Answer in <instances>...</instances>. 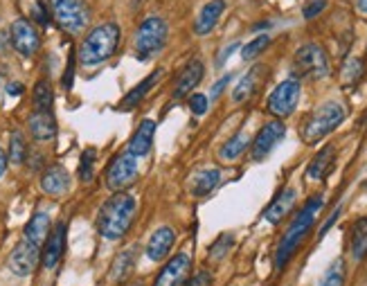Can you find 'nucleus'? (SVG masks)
Returning a JSON list of instances; mask_svg holds the SVG:
<instances>
[{"label":"nucleus","mask_w":367,"mask_h":286,"mask_svg":"<svg viewBox=\"0 0 367 286\" xmlns=\"http://www.w3.org/2000/svg\"><path fill=\"white\" fill-rule=\"evenodd\" d=\"M173 244H176V230L169 225H162L151 235V239L147 244V257L151 262H162L169 255Z\"/></svg>","instance_id":"obj_16"},{"label":"nucleus","mask_w":367,"mask_h":286,"mask_svg":"<svg viewBox=\"0 0 367 286\" xmlns=\"http://www.w3.org/2000/svg\"><path fill=\"white\" fill-rule=\"evenodd\" d=\"M334 163H336V147L327 145L325 149L318 151L315 158L311 160V165L306 169V176L311 180H325L327 174L334 169Z\"/></svg>","instance_id":"obj_24"},{"label":"nucleus","mask_w":367,"mask_h":286,"mask_svg":"<svg viewBox=\"0 0 367 286\" xmlns=\"http://www.w3.org/2000/svg\"><path fill=\"white\" fill-rule=\"evenodd\" d=\"M32 18L38 23V25H47L50 23V16H47V9H45V5L41 3V0H36L34 3V9H32Z\"/></svg>","instance_id":"obj_38"},{"label":"nucleus","mask_w":367,"mask_h":286,"mask_svg":"<svg viewBox=\"0 0 367 286\" xmlns=\"http://www.w3.org/2000/svg\"><path fill=\"white\" fill-rule=\"evenodd\" d=\"M359 12L367 14V0H359Z\"/></svg>","instance_id":"obj_46"},{"label":"nucleus","mask_w":367,"mask_h":286,"mask_svg":"<svg viewBox=\"0 0 367 286\" xmlns=\"http://www.w3.org/2000/svg\"><path fill=\"white\" fill-rule=\"evenodd\" d=\"M322 205H325L322 196H311L306 201V205L297 212V216L291 221V225H288V230L284 232L282 241H279V246H277V253H275V269L277 271H282L284 266L288 264V260L295 255L297 248H300V244L304 241V237L313 228L318 212L322 209Z\"/></svg>","instance_id":"obj_2"},{"label":"nucleus","mask_w":367,"mask_h":286,"mask_svg":"<svg viewBox=\"0 0 367 286\" xmlns=\"http://www.w3.org/2000/svg\"><path fill=\"white\" fill-rule=\"evenodd\" d=\"M182 286H212V275L208 271H198L194 278H187Z\"/></svg>","instance_id":"obj_39"},{"label":"nucleus","mask_w":367,"mask_h":286,"mask_svg":"<svg viewBox=\"0 0 367 286\" xmlns=\"http://www.w3.org/2000/svg\"><path fill=\"white\" fill-rule=\"evenodd\" d=\"M365 74V63L363 59H359V56H350V59L345 61L343 65V72H341V81L345 88H356V86L361 84Z\"/></svg>","instance_id":"obj_29"},{"label":"nucleus","mask_w":367,"mask_h":286,"mask_svg":"<svg viewBox=\"0 0 367 286\" xmlns=\"http://www.w3.org/2000/svg\"><path fill=\"white\" fill-rule=\"evenodd\" d=\"M38 260H41L38 246L23 239L21 244H16L12 255H9V269H12V273H16L18 278H27V275H32L36 271Z\"/></svg>","instance_id":"obj_12"},{"label":"nucleus","mask_w":367,"mask_h":286,"mask_svg":"<svg viewBox=\"0 0 367 286\" xmlns=\"http://www.w3.org/2000/svg\"><path fill=\"white\" fill-rule=\"evenodd\" d=\"M350 251H352L354 260H363V257H367V216L359 219V221L352 225Z\"/></svg>","instance_id":"obj_28"},{"label":"nucleus","mask_w":367,"mask_h":286,"mask_svg":"<svg viewBox=\"0 0 367 286\" xmlns=\"http://www.w3.org/2000/svg\"><path fill=\"white\" fill-rule=\"evenodd\" d=\"M250 147V142H248V136L246 133H237L235 138H230L224 147H221V151H219V156H221V160H237L244 151Z\"/></svg>","instance_id":"obj_30"},{"label":"nucleus","mask_w":367,"mask_h":286,"mask_svg":"<svg viewBox=\"0 0 367 286\" xmlns=\"http://www.w3.org/2000/svg\"><path fill=\"white\" fill-rule=\"evenodd\" d=\"M9 36H12L14 50L21 52L23 56H32L41 47V36H38L36 27L27 18H16L12 23V30H9Z\"/></svg>","instance_id":"obj_11"},{"label":"nucleus","mask_w":367,"mask_h":286,"mask_svg":"<svg viewBox=\"0 0 367 286\" xmlns=\"http://www.w3.org/2000/svg\"><path fill=\"white\" fill-rule=\"evenodd\" d=\"M347 116V111L341 102H325L320 104L311 116H309L302 124V140L306 145H315L325 136H329L331 131H336L343 124Z\"/></svg>","instance_id":"obj_4"},{"label":"nucleus","mask_w":367,"mask_h":286,"mask_svg":"<svg viewBox=\"0 0 367 286\" xmlns=\"http://www.w3.org/2000/svg\"><path fill=\"white\" fill-rule=\"evenodd\" d=\"M284 136H286V127L282 120H273V122L264 124V127L259 129L257 138L253 140V147H250L253 160H264L270 151L284 140Z\"/></svg>","instance_id":"obj_10"},{"label":"nucleus","mask_w":367,"mask_h":286,"mask_svg":"<svg viewBox=\"0 0 367 286\" xmlns=\"http://www.w3.org/2000/svg\"><path fill=\"white\" fill-rule=\"evenodd\" d=\"M138 286H140V284H138Z\"/></svg>","instance_id":"obj_47"},{"label":"nucleus","mask_w":367,"mask_h":286,"mask_svg":"<svg viewBox=\"0 0 367 286\" xmlns=\"http://www.w3.org/2000/svg\"><path fill=\"white\" fill-rule=\"evenodd\" d=\"M189 109L194 116H205V111H208V97L203 93H194V95H189Z\"/></svg>","instance_id":"obj_37"},{"label":"nucleus","mask_w":367,"mask_h":286,"mask_svg":"<svg viewBox=\"0 0 367 286\" xmlns=\"http://www.w3.org/2000/svg\"><path fill=\"white\" fill-rule=\"evenodd\" d=\"M189 273H192V257L187 253L173 255V260L162 266L153 286H182L187 282Z\"/></svg>","instance_id":"obj_13"},{"label":"nucleus","mask_w":367,"mask_h":286,"mask_svg":"<svg viewBox=\"0 0 367 286\" xmlns=\"http://www.w3.org/2000/svg\"><path fill=\"white\" fill-rule=\"evenodd\" d=\"M226 12V0H210V3L203 5V9L198 12L196 21H194V32L198 36H205L217 27L221 14Z\"/></svg>","instance_id":"obj_18"},{"label":"nucleus","mask_w":367,"mask_h":286,"mask_svg":"<svg viewBox=\"0 0 367 286\" xmlns=\"http://www.w3.org/2000/svg\"><path fill=\"white\" fill-rule=\"evenodd\" d=\"M122 30L118 23H102L95 30L88 32V36L84 39L79 47V63L86 68H93V65H100L104 61H109L113 52L118 50Z\"/></svg>","instance_id":"obj_3"},{"label":"nucleus","mask_w":367,"mask_h":286,"mask_svg":"<svg viewBox=\"0 0 367 286\" xmlns=\"http://www.w3.org/2000/svg\"><path fill=\"white\" fill-rule=\"evenodd\" d=\"M153 136H156V122L153 120H142V124L138 127V131L133 133V138L129 140L127 151H131L133 156H147L151 147H153Z\"/></svg>","instance_id":"obj_20"},{"label":"nucleus","mask_w":367,"mask_h":286,"mask_svg":"<svg viewBox=\"0 0 367 286\" xmlns=\"http://www.w3.org/2000/svg\"><path fill=\"white\" fill-rule=\"evenodd\" d=\"M327 7V0H313V3L311 5H306L304 7V18H306V21H311V18H315L318 14H320L322 12V9Z\"/></svg>","instance_id":"obj_40"},{"label":"nucleus","mask_w":367,"mask_h":286,"mask_svg":"<svg viewBox=\"0 0 367 286\" xmlns=\"http://www.w3.org/2000/svg\"><path fill=\"white\" fill-rule=\"evenodd\" d=\"M32 100H34V109H36V111H50V109H52V100H54L50 81H47V79L36 81Z\"/></svg>","instance_id":"obj_31"},{"label":"nucleus","mask_w":367,"mask_h":286,"mask_svg":"<svg viewBox=\"0 0 367 286\" xmlns=\"http://www.w3.org/2000/svg\"><path fill=\"white\" fill-rule=\"evenodd\" d=\"M162 74H165V70L158 68V70H153L147 79H142V81H140L138 86H135V88L127 95V97L122 100V109H124V111H129V109H135V106H138V104L149 95V90L153 88V86H156V84L160 81Z\"/></svg>","instance_id":"obj_25"},{"label":"nucleus","mask_w":367,"mask_h":286,"mask_svg":"<svg viewBox=\"0 0 367 286\" xmlns=\"http://www.w3.org/2000/svg\"><path fill=\"white\" fill-rule=\"evenodd\" d=\"M5 169H7V156H5V151L0 149V176L5 174Z\"/></svg>","instance_id":"obj_44"},{"label":"nucleus","mask_w":367,"mask_h":286,"mask_svg":"<svg viewBox=\"0 0 367 286\" xmlns=\"http://www.w3.org/2000/svg\"><path fill=\"white\" fill-rule=\"evenodd\" d=\"M237 47H239V43H233V45H228V47H226V50H224V52H221V59H219V65H221V63H224V61L228 59V56H230V54H233V52L237 50Z\"/></svg>","instance_id":"obj_43"},{"label":"nucleus","mask_w":367,"mask_h":286,"mask_svg":"<svg viewBox=\"0 0 367 286\" xmlns=\"http://www.w3.org/2000/svg\"><path fill=\"white\" fill-rule=\"evenodd\" d=\"M203 74H205V65H203L201 59L187 61L185 68H182L178 74L176 86H173V97L182 100V97H187V95H192V90L203 81Z\"/></svg>","instance_id":"obj_14"},{"label":"nucleus","mask_w":367,"mask_h":286,"mask_svg":"<svg viewBox=\"0 0 367 286\" xmlns=\"http://www.w3.org/2000/svg\"><path fill=\"white\" fill-rule=\"evenodd\" d=\"M138 212V198L129 192H115L97 212V230L104 239L118 241L129 232Z\"/></svg>","instance_id":"obj_1"},{"label":"nucleus","mask_w":367,"mask_h":286,"mask_svg":"<svg viewBox=\"0 0 367 286\" xmlns=\"http://www.w3.org/2000/svg\"><path fill=\"white\" fill-rule=\"evenodd\" d=\"M264 79H266V68L264 65H255V68L250 72H246L244 77H241V81L237 84V88L233 93V102L239 104V102H244L248 97H253Z\"/></svg>","instance_id":"obj_21"},{"label":"nucleus","mask_w":367,"mask_h":286,"mask_svg":"<svg viewBox=\"0 0 367 286\" xmlns=\"http://www.w3.org/2000/svg\"><path fill=\"white\" fill-rule=\"evenodd\" d=\"M63 248H65V223H59L54 228L52 235H47L45 239V248L41 253V260L45 269H54L59 264L61 255H63Z\"/></svg>","instance_id":"obj_19"},{"label":"nucleus","mask_w":367,"mask_h":286,"mask_svg":"<svg viewBox=\"0 0 367 286\" xmlns=\"http://www.w3.org/2000/svg\"><path fill=\"white\" fill-rule=\"evenodd\" d=\"M341 212H343V207H336V212H334V214L329 216V221H327V223H325V225L320 228V237H325L327 232H329V228H331V225H334V223L338 221V216H341Z\"/></svg>","instance_id":"obj_42"},{"label":"nucleus","mask_w":367,"mask_h":286,"mask_svg":"<svg viewBox=\"0 0 367 286\" xmlns=\"http://www.w3.org/2000/svg\"><path fill=\"white\" fill-rule=\"evenodd\" d=\"M235 246V237L233 235H221L219 239L212 244V248H210V257L214 262H219V260H224V257L230 253V248Z\"/></svg>","instance_id":"obj_35"},{"label":"nucleus","mask_w":367,"mask_h":286,"mask_svg":"<svg viewBox=\"0 0 367 286\" xmlns=\"http://www.w3.org/2000/svg\"><path fill=\"white\" fill-rule=\"evenodd\" d=\"M27 127H30V133L38 142H47L56 136V122L50 111H34Z\"/></svg>","instance_id":"obj_22"},{"label":"nucleus","mask_w":367,"mask_h":286,"mask_svg":"<svg viewBox=\"0 0 367 286\" xmlns=\"http://www.w3.org/2000/svg\"><path fill=\"white\" fill-rule=\"evenodd\" d=\"M300 93H302V86L297 77L291 79H284L277 88L270 93L268 97V113L275 118H288L291 113L295 111L297 102H300Z\"/></svg>","instance_id":"obj_9"},{"label":"nucleus","mask_w":367,"mask_h":286,"mask_svg":"<svg viewBox=\"0 0 367 286\" xmlns=\"http://www.w3.org/2000/svg\"><path fill=\"white\" fill-rule=\"evenodd\" d=\"M138 255H140V248L138 246H129L115 257L113 264H111V271H109V280L113 284H122L127 282L133 271H135V264H138Z\"/></svg>","instance_id":"obj_15"},{"label":"nucleus","mask_w":367,"mask_h":286,"mask_svg":"<svg viewBox=\"0 0 367 286\" xmlns=\"http://www.w3.org/2000/svg\"><path fill=\"white\" fill-rule=\"evenodd\" d=\"M47 235H50V214L36 212L30 219V223L25 225V239L41 248V244H45V239H47Z\"/></svg>","instance_id":"obj_26"},{"label":"nucleus","mask_w":367,"mask_h":286,"mask_svg":"<svg viewBox=\"0 0 367 286\" xmlns=\"http://www.w3.org/2000/svg\"><path fill=\"white\" fill-rule=\"evenodd\" d=\"M320 286H345V262L336 260L322 275Z\"/></svg>","instance_id":"obj_32"},{"label":"nucleus","mask_w":367,"mask_h":286,"mask_svg":"<svg viewBox=\"0 0 367 286\" xmlns=\"http://www.w3.org/2000/svg\"><path fill=\"white\" fill-rule=\"evenodd\" d=\"M295 201H297V192H295V189L293 187H284L282 192H279L273 198V201H270V205L266 207L264 219H266L268 223H279L295 207Z\"/></svg>","instance_id":"obj_17"},{"label":"nucleus","mask_w":367,"mask_h":286,"mask_svg":"<svg viewBox=\"0 0 367 286\" xmlns=\"http://www.w3.org/2000/svg\"><path fill=\"white\" fill-rule=\"evenodd\" d=\"M95 158H97V151L95 149H86L81 154V165H79V176L81 180H93V167H95Z\"/></svg>","instance_id":"obj_36"},{"label":"nucleus","mask_w":367,"mask_h":286,"mask_svg":"<svg viewBox=\"0 0 367 286\" xmlns=\"http://www.w3.org/2000/svg\"><path fill=\"white\" fill-rule=\"evenodd\" d=\"M167 23L160 16H149L144 18L142 25L135 32V54L140 59H151L153 54H158L162 47L167 45Z\"/></svg>","instance_id":"obj_5"},{"label":"nucleus","mask_w":367,"mask_h":286,"mask_svg":"<svg viewBox=\"0 0 367 286\" xmlns=\"http://www.w3.org/2000/svg\"><path fill=\"white\" fill-rule=\"evenodd\" d=\"M138 156H133L131 151H124V154L115 156L109 169H106V187L111 192H124L138 180Z\"/></svg>","instance_id":"obj_8"},{"label":"nucleus","mask_w":367,"mask_h":286,"mask_svg":"<svg viewBox=\"0 0 367 286\" xmlns=\"http://www.w3.org/2000/svg\"><path fill=\"white\" fill-rule=\"evenodd\" d=\"M230 79H233V74H226L224 79H221L219 84H214V88H212V100H217L221 93H224V88L230 84Z\"/></svg>","instance_id":"obj_41"},{"label":"nucleus","mask_w":367,"mask_h":286,"mask_svg":"<svg viewBox=\"0 0 367 286\" xmlns=\"http://www.w3.org/2000/svg\"><path fill=\"white\" fill-rule=\"evenodd\" d=\"M21 90H23L21 84H12V86H9V95H21Z\"/></svg>","instance_id":"obj_45"},{"label":"nucleus","mask_w":367,"mask_h":286,"mask_svg":"<svg viewBox=\"0 0 367 286\" xmlns=\"http://www.w3.org/2000/svg\"><path fill=\"white\" fill-rule=\"evenodd\" d=\"M293 72L295 77L302 79H325L329 74V59L327 52L318 43H306L295 52L293 59Z\"/></svg>","instance_id":"obj_6"},{"label":"nucleus","mask_w":367,"mask_h":286,"mask_svg":"<svg viewBox=\"0 0 367 286\" xmlns=\"http://www.w3.org/2000/svg\"><path fill=\"white\" fill-rule=\"evenodd\" d=\"M68 187H70V176H68V171L61 165L50 167L43 174V178H41V189L45 194H50V196L65 194Z\"/></svg>","instance_id":"obj_23"},{"label":"nucleus","mask_w":367,"mask_h":286,"mask_svg":"<svg viewBox=\"0 0 367 286\" xmlns=\"http://www.w3.org/2000/svg\"><path fill=\"white\" fill-rule=\"evenodd\" d=\"M27 156V145H25V138L21 131H14L12 133V142H9V160L14 165H21Z\"/></svg>","instance_id":"obj_33"},{"label":"nucleus","mask_w":367,"mask_h":286,"mask_svg":"<svg viewBox=\"0 0 367 286\" xmlns=\"http://www.w3.org/2000/svg\"><path fill=\"white\" fill-rule=\"evenodd\" d=\"M219 183H221L219 169H203V171H198V174L192 176V194L208 196L212 189H217Z\"/></svg>","instance_id":"obj_27"},{"label":"nucleus","mask_w":367,"mask_h":286,"mask_svg":"<svg viewBox=\"0 0 367 286\" xmlns=\"http://www.w3.org/2000/svg\"><path fill=\"white\" fill-rule=\"evenodd\" d=\"M268 45H270V36L262 34V36H257V39H253L250 43H246L244 47H241V56H244V61H253L266 50Z\"/></svg>","instance_id":"obj_34"},{"label":"nucleus","mask_w":367,"mask_h":286,"mask_svg":"<svg viewBox=\"0 0 367 286\" xmlns=\"http://www.w3.org/2000/svg\"><path fill=\"white\" fill-rule=\"evenodd\" d=\"M50 9L61 30L70 34L84 32L91 21V12L84 0H50Z\"/></svg>","instance_id":"obj_7"}]
</instances>
